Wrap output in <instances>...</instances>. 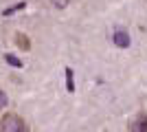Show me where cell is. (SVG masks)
<instances>
[{"instance_id":"obj_1","label":"cell","mask_w":147,"mask_h":132,"mask_svg":"<svg viewBox=\"0 0 147 132\" xmlns=\"http://www.w3.org/2000/svg\"><path fill=\"white\" fill-rule=\"evenodd\" d=\"M0 132H29L24 119L18 114H5L0 121Z\"/></svg>"},{"instance_id":"obj_2","label":"cell","mask_w":147,"mask_h":132,"mask_svg":"<svg viewBox=\"0 0 147 132\" xmlns=\"http://www.w3.org/2000/svg\"><path fill=\"white\" fill-rule=\"evenodd\" d=\"M112 40H114V44H117L119 49H127L129 44H132L129 33L125 31V29H117V31H114V35H112Z\"/></svg>"},{"instance_id":"obj_3","label":"cell","mask_w":147,"mask_h":132,"mask_svg":"<svg viewBox=\"0 0 147 132\" xmlns=\"http://www.w3.org/2000/svg\"><path fill=\"white\" fill-rule=\"evenodd\" d=\"M129 132H147V114H138L134 121H132V126H129Z\"/></svg>"},{"instance_id":"obj_4","label":"cell","mask_w":147,"mask_h":132,"mask_svg":"<svg viewBox=\"0 0 147 132\" xmlns=\"http://www.w3.org/2000/svg\"><path fill=\"white\" fill-rule=\"evenodd\" d=\"M66 90L68 93H75V73L70 68H66Z\"/></svg>"},{"instance_id":"obj_5","label":"cell","mask_w":147,"mask_h":132,"mask_svg":"<svg viewBox=\"0 0 147 132\" xmlns=\"http://www.w3.org/2000/svg\"><path fill=\"white\" fill-rule=\"evenodd\" d=\"M5 62L11 64V66H16V68H22V60H20V57H16L13 53H7V55H5Z\"/></svg>"},{"instance_id":"obj_6","label":"cell","mask_w":147,"mask_h":132,"mask_svg":"<svg viewBox=\"0 0 147 132\" xmlns=\"http://www.w3.org/2000/svg\"><path fill=\"white\" fill-rule=\"evenodd\" d=\"M24 7H26V2H18V5H13V7H9V9H5V11H2V16H11V13L20 11V9H24Z\"/></svg>"},{"instance_id":"obj_7","label":"cell","mask_w":147,"mask_h":132,"mask_svg":"<svg viewBox=\"0 0 147 132\" xmlns=\"http://www.w3.org/2000/svg\"><path fill=\"white\" fill-rule=\"evenodd\" d=\"M16 42H18V44H20V46H22V49H24V51H29V46H31L24 33H18V35H16Z\"/></svg>"},{"instance_id":"obj_8","label":"cell","mask_w":147,"mask_h":132,"mask_svg":"<svg viewBox=\"0 0 147 132\" xmlns=\"http://www.w3.org/2000/svg\"><path fill=\"white\" fill-rule=\"evenodd\" d=\"M7 104H9V99H7V93H5V90H0V110H5Z\"/></svg>"},{"instance_id":"obj_9","label":"cell","mask_w":147,"mask_h":132,"mask_svg":"<svg viewBox=\"0 0 147 132\" xmlns=\"http://www.w3.org/2000/svg\"><path fill=\"white\" fill-rule=\"evenodd\" d=\"M51 2H53L57 9H64V7H68V2H70V0H51Z\"/></svg>"}]
</instances>
